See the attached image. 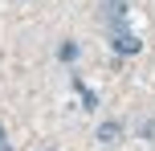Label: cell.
Wrapping results in <instances>:
<instances>
[{
	"label": "cell",
	"mask_w": 155,
	"mask_h": 151,
	"mask_svg": "<svg viewBox=\"0 0 155 151\" xmlns=\"http://www.w3.org/2000/svg\"><path fill=\"white\" fill-rule=\"evenodd\" d=\"M102 21L110 25V33L127 29V0H106V4H102Z\"/></svg>",
	"instance_id": "2"
},
{
	"label": "cell",
	"mask_w": 155,
	"mask_h": 151,
	"mask_svg": "<svg viewBox=\"0 0 155 151\" xmlns=\"http://www.w3.org/2000/svg\"><path fill=\"white\" fill-rule=\"evenodd\" d=\"M118 139H123V123H102L98 127V143H118Z\"/></svg>",
	"instance_id": "3"
},
{
	"label": "cell",
	"mask_w": 155,
	"mask_h": 151,
	"mask_svg": "<svg viewBox=\"0 0 155 151\" xmlns=\"http://www.w3.org/2000/svg\"><path fill=\"white\" fill-rule=\"evenodd\" d=\"M110 45H114V53L131 57V53H139V49H143V41L135 37L131 29H114V33H110Z\"/></svg>",
	"instance_id": "1"
},
{
	"label": "cell",
	"mask_w": 155,
	"mask_h": 151,
	"mask_svg": "<svg viewBox=\"0 0 155 151\" xmlns=\"http://www.w3.org/2000/svg\"><path fill=\"white\" fill-rule=\"evenodd\" d=\"M0 151H12V143H8V135H4V127H0Z\"/></svg>",
	"instance_id": "5"
},
{
	"label": "cell",
	"mask_w": 155,
	"mask_h": 151,
	"mask_svg": "<svg viewBox=\"0 0 155 151\" xmlns=\"http://www.w3.org/2000/svg\"><path fill=\"white\" fill-rule=\"evenodd\" d=\"M45 151H57V147H45Z\"/></svg>",
	"instance_id": "6"
},
{
	"label": "cell",
	"mask_w": 155,
	"mask_h": 151,
	"mask_svg": "<svg viewBox=\"0 0 155 151\" xmlns=\"http://www.w3.org/2000/svg\"><path fill=\"white\" fill-rule=\"evenodd\" d=\"M74 57H78V45H74V41H65V45H61V61H74Z\"/></svg>",
	"instance_id": "4"
}]
</instances>
